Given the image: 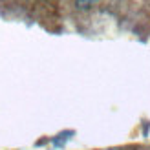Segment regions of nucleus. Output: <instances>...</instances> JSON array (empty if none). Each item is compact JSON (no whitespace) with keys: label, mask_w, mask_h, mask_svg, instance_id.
Wrapping results in <instances>:
<instances>
[{"label":"nucleus","mask_w":150,"mask_h":150,"mask_svg":"<svg viewBox=\"0 0 150 150\" xmlns=\"http://www.w3.org/2000/svg\"><path fill=\"white\" fill-rule=\"evenodd\" d=\"M95 2V0H77V6L79 7H88V6H92Z\"/></svg>","instance_id":"f257e3e1"}]
</instances>
